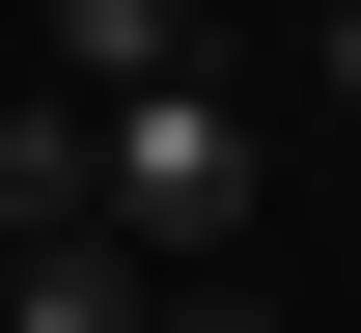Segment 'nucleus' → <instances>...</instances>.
Wrapping results in <instances>:
<instances>
[{"instance_id":"nucleus-2","label":"nucleus","mask_w":361,"mask_h":333,"mask_svg":"<svg viewBox=\"0 0 361 333\" xmlns=\"http://www.w3.org/2000/svg\"><path fill=\"white\" fill-rule=\"evenodd\" d=\"M195 278H167V250H139V222H56V250H0V333H167Z\"/></svg>"},{"instance_id":"nucleus-5","label":"nucleus","mask_w":361,"mask_h":333,"mask_svg":"<svg viewBox=\"0 0 361 333\" xmlns=\"http://www.w3.org/2000/svg\"><path fill=\"white\" fill-rule=\"evenodd\" d=\"M306 56H334V111H361V0H334V28H306Z\"/></svg>"},{"instance_id":"nucleus-3","label":"nucleus","mask_w":361,"mask_h":333,"mask_svg":"<svg viewBox=\"0 0 361 333\" xmlns=\"http://www.w3.org/2000/svg\"><path fill=\"white\" fill-rule=\"evenodd\" d=\"M56 84H111V111L195 84V0H56Z\"/></svg>"},{"instance_id":"nucleus-4","label":"nucleus","mask_w":361,"mask_h":333,"mask_svg":"<svg viewBox=\"0 0 361 333\" xmlns=\"http://www.w3.org/2000/svg\"><path fill=\"white\" fill-rule=\"evenodd\" d=\"M167 333H278V306H250V278H195V306H167Z\"/></svg>"},{"instance_id":"nucleus-1","label":"nucleus","mask_w":361,"mask_h":333,"mask_svg":"<svg viewBox=\"0 0 361 333\" xmlns=\"http://www.w3.org/2000/svg\"><path fill=\"white\" fill-rule=\"evenodd\" d=\"M111 222L167 250V278H223V250H250V111L223 84H139L111 111Z\"/></svg>"}]
</instances>
